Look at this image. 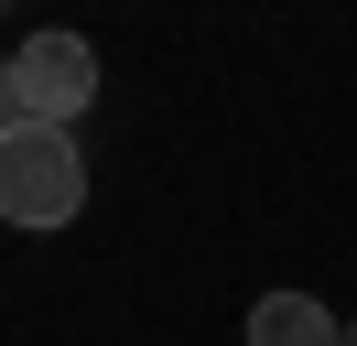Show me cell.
<instances>
[{
    "label": "cell",
    "mask_w": 357,
    "mask_h": 346,
    "mask_svg": "<svg viewBox=\"0 0 357 346\" xmlns=\"http://www.w3.org/2000/svg\"><path fill=\"white\" fill-rule=\"evenodd\" d=\"M87 98H98L87 33H33V43H11V65H0V108H11V130H76Z\"/></svg>",
    "instance_id": "6da1fadb"
},
{
    "label": "cell",
    "mask_w": 357,
    "mask_h": 346,
    "mask_svg": "<svg viewBox=\"0 0 357 346\" xmlns=\"http://www.w3.org/2000/svg\"><path fill=\"white\" fill-rule=\"evenodd\" d=\"M76 206H87L76 130H0V216L11 227H66Z\"/></svg>",
    "instance_id": "7a4b0ae2"
},
{
    "label": "cell",
    "mask_w": 357,
    "mask_h": 346,
    "mask_svg": "<svg viewBox=\"0 0 357 346\" xmlns=\"http://www.w3.org/2000/svg\"><path fill=\"white\" fill-rule=\"evenodd\" d=\"M249 346H347V324H335L314 292H260L249 303Z\"/></svg>",
    "instance_id": "3957f363"
},
{
    "label": "cell",
    "mask_w": 357,
    "mask_h": 346,
    "mask_svg": "<svg viewBox=\"0 0 357 346\" xmlns=\"http://www.w3.org/2000/svg\"><path fill=\"white\" fill-rule=\"evenodd\" d=\"M347 346H357V324H347Z\"/></svg>",
    "instance_id": "277c9868"
}]
</instances>
